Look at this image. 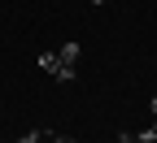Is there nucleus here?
<instances>
[{
  "mask_svg": "<svg viewBox=\"0 0 157 143\" xmlns=\"http://www.w3.org/2000/svg\"><path fill=\"white\" fill-rule=\"evenodd\" d=\"M39 70H44V74H52L57 83H70V78L78 74L74 65H61V56H57V52H39Z\"/></svg>",
  "mask_w": 157,
  "mask_h": 143,
  "instance_id": "f257e3e1",
  "label": "nucleus"
},
{
  "mask_svg": "<svg viewBox=\"0 0 157 143\" xmlns=\"http://www.w3.org/2000/svg\"><path fill=\"white\" fill-rule=\"evenodd\" d=\"M57 56H61V65H74V70H78V44H61Z\"/></svg>",
  "mask_w": 157,
  "mask_h": 143,
  "instance_id": "f03ea898",
  "label": "nucleus"
},
{
  "mask_svg": "<svg viewBox=\"0 0 157 143\" xmlns=\"http://www.w3.org/2000/svg\"><path fill=\"white\" fill-rule=\"evenodd\" d=\"M39 139H44V134H39V130H26L22 139H13V143H39Z\"/></svg>",
  "mask_w": 157,
  "mask_h": 143,
  "instance_id": "7ed1b4c3",
  "label": "nucleus"
},
{
  "mask_svg": "<svg viewBox=\"0 0 157 143\" xmlns=\"http://www.w3.org/2000/svg\"><path fill=\"white\" fill-rule=\"evenodd\" d=\"M48 139H52V143H74L70 134H48Z\"/></svg>",
  "mask_w": 157,
  "mask_h": 143,
  "instance_id": "20e7f679",
  "label": "nucleus"
},
{
  "mask_svg": "<svg viewBox=\"0 0 157 143\" xmlns=\"http://www.w3.org/2000/svg\"><path fill=\"white\" fill-rule=\"evenodd\" d=\"M148 109H153V117H157V100H153V104H148Z\"/></svg>",
  "mask_w": 157,
  "mask_h": 143,
  "instance_id": "39448f33",
  "label": "nucleus"
},
{
  "mask_svg": "<svg viewBox=\"0 0 157 143\" xmlns=\"http://www.w3.org/2000/svg\"><path fill=\"white\" fill-rule=\"evenodd\" d=\"M92 5H105V0H92Z\"/></svg>",
  "mask_w": 157,
  "mask_h": 143,
  "instance_id": "423d86ee",
  "label": "nucleus"
}]
</instances>
